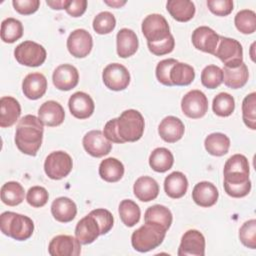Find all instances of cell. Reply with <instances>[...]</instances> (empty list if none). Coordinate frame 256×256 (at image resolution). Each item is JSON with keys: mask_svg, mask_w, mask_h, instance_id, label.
I'll return each instance as SVG.
<instances>
[{"mask_svg": "<svg viewBox=\"0 0 256 256\" xmlns=\"http://www.w3.org/2000/svg\"><path fill=\"white\" fill-rule=\"evenodd\" d=\"M49 198L47 190L42 186H33L31 187L26 195V200L29 205L35 208L43 207Z\"/></svg>", "mask_w": 256, "mask_h": 256, "instance_id": "obj_47", "label": "cell"}, {"mask_svg": "<svg viewBox=\"0 0 256 256\" xmlns=\"http://www.w3.org/2000/svg\"><path fill=\"white\" fill-rule=\"evenodd\" d=\"M239 239L241 243L250 248H256V220L251 219L246 221L239 230Z\"/></svg>", "mask_w": 256, "mask_h": 256, "instance_id": "obj_45", "label": "cell"}, {"mask_svg": "<svg viewBox=\"0 0 256 256\" xmlns=\"http://www.w3.org/2000/svg\"><path fill=\"white\" fill-rule=\"evenodd\" d=\"M51 213L57 221L67 223L75 218L77 206L68 197H58L51 204Z\"/></svg>", "mask_w": 256, "mask_h": 256, "instance_id": "obj_27", "label": "cell"}, {"mask_svg": "<svg viewBox=\"0 0 256 256\" xmlns=\"http://www.w3.org/2000/svg\"><path fill=\"white\" fill-rule=\"evenodd\" d=\"M207 6L209 10L217 16H227L233 10L232 0H208Z\"/></svg>", "mask_w": 256, "mask_h": 256, "instance_id": "obj_50", "label": "cell"}, {"mask_svg": "<svg viewBox=\"0 0 256 256\" xmlns=\"http://www.w3.org/2000/svg\"><path fill=\"white\" fill-rule=\"evenodd\" d=\"M222 71L224 84L231 89L242 88L248 81L249 72L244 62L235 68H228L224 66Z\"/></svg>", "mask_w": 256, "mask_h": 256, "instance_id": "obj_30", "label": "cell"}, {"mask_svg": "<svg viewBox=\"0 0 256 256\" xmlns=\"http://www.w3.org/2000/svg\"><path fill=\"white\" fill-rule=\"evenodd\" d=\"M68 106L71 114L78 119L89 118L95 109L93 99L85 92H75L68 101Z\"/></svg>", "mask_w": 256, "mask_h": 256, "instance_id": "obj_18", "label": "cell"}, {"mask_svg": "<svg viewBox=\"0 0 256 256\" xmlns=\"http://www.w3.org/2000/svg\"><path fill=\"white\" fill-rule=\"evenodd\" d=\"M23 35L22 23L15 18H6L1 23V39L5 43H14Z\"/></svg>", "mask_w": 256, "mask_h": 256, "instance_id": "obj_38", "label": "cell"}, {"mask_svg": "<svg viewBox=\"0 0 256 256\" xmlns=\"http://www.w3.org/2000/svg\"><path fill=\"white\" fill-rule=\"evenodd\" d=\"M89 214H91L98 222L101 235L108 233L112 229L114 224V218L112 213L107 209H104V208L94 209Z\"/></svg>", "mask_w": 256, "mask_h": 256, "instance_id": "obj_46", "label": "cell"}, {"mask_svg": "<svg viewBox=\"0 0 256 256\" xmlns=\"http://www.w3.org/2000/svg\"><path fill=\"white\" fill-rule=\"evenodd\" d=\"M178 61L173 58H168L161 60L157 66H156V78L157 80L166 86H173L170 81V70L174 64H176Z\"/></svg>", "mask_w": 256, "mask_h": 256, "instance_id": "obj_48", "label": "cell"}, {"mask_svg": "<svg viewBox=\"0 0 256 256\" xmlns=\"http://www.w3.org/2000/svg\"><path fill=\"white\" fill-rule=\"evenodd\" d=\"M86 8H87L86 0H69L65 10L72 17H80L85 13Z\"/></svg>", "mask_w": 256, "mask_h": 256, "instance_id": "obj_52", "label": "cell"}, {"mask_svg": "<svg viewBox=\"0 0 256 256\" xmlns=\"http://www.w3.org/2000/svg\"><path fill=\"white\" fill-rule=\"evenodd\" d=\"M105 86L113 91H121L130 83V73L125 66L119 63L108 64L102 73Z\"/></svg>", "mask_w": 256, "mask_h": 256, "instance_id": "obj_10", "label": "cell"}, {"mask_svg": "<svg viewBox=\"0 0 256 256\" xmlns=\"http://www.w3.org/2000/svg\"><path fill=\"white\" fill-rule=\"evenodd\" d=\"M14 56L19 64L28 67H38L45 62L47 53L42 45L28 40L20 43L15 48Z\"/></svg>", "mask_w": 256, "mask_h": 256, "instance_id": "obj_6", "label": "cell"}, {"mask_svg": "<svg viewBox=\"0 0 256 256\" xmlns=\"http://www.w3.org/2000/svg\"><path fill=\"white\" fill-rule=\"evenodd\" d=\"M43 122L34 115L22 117L16 127L15 144L24 154L35 156L41 147L43 139Z\"/></svg>", "mask_w": 256, "mask_h": 256, "instance_id": "obj_1", "label": "cell"}, {"mask_svg": "<svg viewBox=\"0 0 256 256\" xmlns=\"http://www.w3.org/2000/svg\"><path fill=\"white\" fill-rule=\"evenodd\" d=\"M99 175L107 182H117L124 175V166L122 162L116 158L109 157L101 161L99 165Z\"/></svg>", "mask_w": 256, "mask_h": 256, "instance_id": "obj_31", "label": "cell"}, {"mask_svg": "<svg viewBox=\"0 0 256 256\" xmlns=\"http://www.w3.org/2000/svg\"><path fill=\"white\" fill-rule=\"evenodd\" d=\"M119 215L125 226L133 227L139 222L141 211L139 206L133 200L125 199L119 204Z\"/></svg>", "mask_w": 256, "mask_h": 256, "instance_id": "obj_37", "label": "cell"}, {"mask_svg": "<svg viewBox=\"0 0 256 256\" xmlns=\"http://www.w3.org/2000/svg\"><path fill=\"white\" fill-rule=\"evenodd\" d=\"M223 82V71L216 65H208L201 72V83L208 89H215Z\"/></svg>", "mask_w": 256, "mask_h": 256, "instance_id": "obj_42", "label": "cell"}, {"mask_svg": "<svg viewBox=\"0 0 256 256\" xmlns=\"http://www.w3.org/2000/svg\"><path fill=\"white\" fill-rule=\"evenodd\" d=\"M219 192L214 184L208 181L197 183L192 191V199L201 207H211L218 200Z\"/></svg>", "mask_w": 256, "mask_h": 256, "instance_id": "obj_23", "label": "cell"}, {"mask_svg": "<svg viewBox=\"0 0 256 256\" xmlns=\"http://www.w3.org/2000/svg\"><path fill=\"white\" fill-rule=\"evenodd\" d=\"M237 173L249 175V162L248 159L242 154L232 155L225 163L223 174Z\"/></svg>", "mask_w": 256, "mask_h": 256, "instance_id": "obj_44", "label": "cell"}, {"mask_svg": "<svg viewBox=\"0 0 256 256\" xmlns=\"http://www.w3.org/2000/svg\"><path fill=\"white\" fill-rule=\"evenodd\" d=\"M149 51L156 55V56H162L168 53H171L175 47V40L172 34H170L166 39L155 42V43H147Z\"/></svg>", "mask_w": 256, "mask_h": 256, "instance_id": "obj_49", "label": "cell"}, {"mask_svg": "<svg viewBox=\"0 0 256 256\" xmlns=\"http://www.w3.org/2000/svg\"><path fill=\"white\" fill-rule=\"evenodd\" d=\"M99 235H101L99 224L91 214L79 220L75 227V236L83 245L94 242Z\"/></svg>", "mask_w": 256, "mask_h": 256, "instance_id": "obj_19", "label": "cell"}, {"mask_svg": "<svg viewBox=\"0 0 256 256\" xmlns=\"http://www.w3.org/2000/svg\"><path fill=\"white\" fill-rule=\"evenodd\" d=\"M116 19L114 15L108 11L97 14L93 20V29L98 34H108L114 30Z\"/></svg>", "mask_w": 256, "mask_h": 256, "instance_id": "obj_43", "label": "cell"}, {"mask_svg": "<svg viewBox=\"0 0 256 256\" xmlns=\"http://www.w3.org/2000/svg\"><path fill=\"white\" fill-rule=\"evenodd\" d=\"M170 81L172 85L187 86L195 78V71L192 66L186 63L177 62L170 70Z\"/></svg>", "mask_w": 256, "mask_h": 256, "instance_id": "obj_35", "label": "cell"}, {"mask_svg": "<svg viewBox=\"0 0 256 256\" xmlns=\"http://www.w3.org/2000/svg\"><path fill=\"white\" fill-rule=\"evenodd\" d=\"M24 95L30 100L41 98L47 90V79L42 73H30L22 82Z\"/></svg>", "mask_w": 256, "mask_h": 256, "instance_id": "obj_22", "label": "cell"}, {"mask_svg": "<svg viewBox=\"0 0 256 256\" xmlns=\"http://www.w3.org/2000/svg\"><path fill=\"white\" fill-rule=\"evenodd\" d=\"M117 54L121 58H128L134 55L138 49L139 42L136 33L128 28L119 30L116 36Z\"/></svg>", "mask_w": 256, "mask_h": 256, "instance_id": "obj_25", "label": "cell"}, {"mask_svg": "<svg viewBox=\"0 0 256 256\" xmlns=\"http://www.w3.org/2000/svg\"><path fill=\"white\" fill-rule=\"evenodd\" d=\"M214 56L218 57L225 67L235 68L243 62V48L239 41L220 36Z\"/></svg>", "mask_w": 256, "mask_h": 256, "instance_id": "obj_5", "label": "cell"}, {"mask_svg": "<svg viewBox=\"0 0 256 256\" xmlns=\"http://www.w3.org/2000/svg\"><path fill=\"white\" fill-rule=\"evenodd\" d=\"M206 151L213 156H223L228 153L230 147V139L223 133L209 134L204 141Z\"/></svg>", "mask_w": 256, "mask_h": 256, "instance_id": "obj_34", "label": "cell"}, {"mask_svg": "<svg viewBox=\"0 0 256 256\" xmlns=\"http://www.w3.org/2000/svg\"><path fill=\"white\" fill-rule=\"evenodd\" d=\"M145 222L148 223H155L162 226L164 229L168 230L172 224V213L171 211L163 205L155 204L150 206L144 215Z\"/></svg>", "mask_w": 256, "mask_h": 256, "instance_id": "obj_32", "label": "cell"}, {"mask_svg": "<svg viewBox=\"0 0 256 256\" xmlns=\"http://www.w3.org/2000/svg\"><path fill=\"white\" fill-rule=\"evenodd\" d=\"M238 31L243 34H252L256 30V13L250 9L240 10L234 19Z\"/></svg>", "mask_w": 256, "mask_h": 256, "instance_id": "obj_40", "label": "cell"}, {"mask_svg": "<svg viewBox=\"0 0 256 256\" xmlns=\"http://www.w3.org/2000/svg\"><path fill=\"white\" fill-rule=\"evenodd\" d=\"M212 109L216 115L220 117H228L235 109V100L229 93L221 92L214 97Z\"/></svg>", "mask_w": 256, "mask_h": 256, "instance_id": "obj_39", "label": "cell"}, {"mask_svg": "<svg viewBox=\"0 0 256 256\" xmlns=\"http://www.w3.org/2000/svg\"><path fill=\"white\" fill-rule=\"evenodd\" d=\"M116 121H117V118H113L111 120H109L105 126H104V135L105 137L110 141V142H113V143H124L118 133H117V128H116Z\"/></svg>", "mask_w": 256, "mask_h": 256, "instance_id": "obj_53", "label": "cell"}, {"mask_svg": "<svg viewBox=\"0 0 256 256\" xmlns=\"http://www.w3.org/2000/svg\"><path fill=\"white\" fill-rule=\"evenodd\" d=\"M133 192L138 200L149 202L157 198L159 194V185L152 177L141 176L135 181Z\"/></svg>", "mask_w": 256, "mask_h": 256, "instance_id": "obj_26", "label": "cell"}, {"mask_svg": "<svg viewBox=\"0 0 256 256\" xmlns=\"http://www.w3.org/2000/svg\"><path fill=\"white\" fill-rule=\"evenodd\" d=\"M167 230L155 223L145 222L132 233L131 244L139 252H148L157 248L164 240Z\"/></svg>", "mask_w": 256, "mask_h": 256, "instance_id": "obj_3", "label": "cell"}, {"mask_svg": "<svg viewBox=\"0 0 256 256\" xmlns=\"http://www.w3.org/2000/svg\"><path fill=\"white\" fill-rule=\"evenodd\" d=\"M107 5L111 6V7H114V8H120L121 6H123L126 1H119V0H114V1H108V0H105L104 1Z\"/></svg>", "mask_w": 256, "mask_h": 256, "instance_id": "obj_55", "label": "cell"}, {"mask_svg": "<svg viewBox=\"0 0 256 256\" xmlns=\"http://www.w3.org/2000/svg\"><path fill=\"white\" fill-rule=\"evenodd\" d=\"M185 126L183 122L175 116L165 117L158 126V133L160 137L168 143H175L179 141L184 135Z\"/></svg>", "mask_w": 256, "mask_h": 256, "instance_id": "obj_20", "label": "cell"}, {"mask_svg": "<svg viewBox=\"0 0 256 256\" xmlns=\"http://www.w3.org/2000/svg\"><path fill=\"white\" fill-rule=\"evenodd\" d=\"M188 189V180L186 176L179 171L172 172L164 180L165 193L173 198L178 199L183 197Z\"/></svg>", "mask_w": 256, "mask_h": 256, "instance_id": "obj_28", "label": "cell"}, {"mask_svg": "<svg viewBox=\"0 0 256 256\" xmlns=\"http://www.w3.org/2000/svg\"><path fill=\"white\" fill-rule=\"evenodd\" d=\"M181 109L189 118H202L208 111V99L202 91L191 90L183 96Z\"/></svg>", "mask_w": 256, "mask_h": 256, "instance_id": "obj_9", "label": "cell"}, {"mask_svg": "<svg viewBox=\"0 0 256 256\" xmlns=\"http://www.w3.org/2000/svg\"><path fill=\"white\" fill-rule=\"evenodd\" d=\"M174 163L173 154L164 147L154 149L149 157L150 167L159 173H164L172 168Z\"/></svg>", "mask_w": 256, "mask_h": 256, "instance_id": "obj_33", "label": "cell"}, {"mask_svg": "<svg viewBox=\"0 0 256 256\" xmlns=\"http://www.w3.org/2000/svg\"><path fill=\"white\" fill-rule=\"evenodd\" d=\"M179 256H204L205 254V238L201 232L195 229L186 231L178 248Z\"/></svg>", "mask_w": 256, "mask_h": 256, "instance_id": "obj_13", "label": "cell"}, {"mask_svg": "<svg viewBox=\"0 0 256 256\" xmlns=\"http://www.w3.org/2000/svg\"><path fill=\"white\" fill-rule=\"evenodd\" d=\"M219 37L220 36L210 27L200 26L193 31L191 40L196 49L214 55Z\"/></svg>", "mask_w": 256, "mask_h": 256, "instance_id": "obj_15", "label": "cell"}, {"mask_svg": "<svg viewBox=\"0 0 256 256\" xmlns=\"http://www.w3.org/2000/svg\"><path fill=\"white\" fill-rule=\"evenodd\" d=\"M52 80L54 86L62 91H69L77 86L79 73L71 64L59 65L53 72Z\"/></svg>", "mask_w": 256, "mask_h": 256, "instance_id": "obj_16", "label": "cell"}, {"mask_svg": "<svg viewBox=\"0 0 256 256\" xmlns=\"http://www.w3.org/2000/svg\"><path fill=\"white\" fill-rule=\"evenodd\" d=\"M144 118L135 109L123 111L116 121L117 133L124 143L138 141L144 133Z\"/></svg>", "mask_w": 256, "mask_h": 256, "instance_id": "obj_4", "label": "cell"}, {"mask_svg": "<svg viewBox=\"0 0 256 256\" xmlns=\"http://www.w3.org/2000/svg\"><path fill=\"white\" fill-rule=\"evenodd\" d=\"M14 9L22 15H30L36 12L40 6L39 0H13Z\"/></svg>", "mask_w": 256, "mask_h": 256, "instance_id": "obj_51", "label": "cell"}, {"mask_svg": "<svg viewBox=\"0 0 256 256\" xmlns=\"http://www.w3.org/2000/svg\"><path fill=\"white\" fill-rule=\"evenodd\" d=\"M72 167V158L64 151H54L50 153L44 162V171L46 175L53 180H60L68 176Z\"/></svg>", "mask_w": 256, "mask_h": 256, "instance_id": "obj_7", "label": "cell"}, {"mask_svg": "<svg viewBox=\"0 0 256 256\" xmlns=\"http://www.w3.org/2000/svg\"><path fill=\"white\" fill-rule=\"evenodd\" d=\"M20 114L21 106L15 98L4 96L0 99V126L2 128L10 127L15 124Z\"/></svg>", "mask_w": 256, "mask_h": 256, "instance_id": "obj_24", "label": "cell"}, {"mask_svg": "<svg viewBox=\"0 0 256 256\" xmlns=\"http://www.w3.org/2000/svg\"><path fill=\"white\" fill-rule=\"evenodd\" d=\"M224 175V190L233 198L245 197L251 190V181L247 174L229 173Z\"/></svg>", "mask_w": 256, "mask_h": 256, "instance_id": "obj_17", "label": "cell"}, {"mask_svg": "<svg viewBox=\"0 0 256 256\" xmlns=\"http://www.w3.org/2000/svg\"><path fill=\"white\" fill-rule=\"evenodd\" d=\"M82 143L85 151L96 158L109 154L112 149V142H110L100 130H91L86 133Z\"/></svg>", "mask_w": 256, "mask_h": 256, "instance_id": "obj_12", "label": "cell"}, {"mask_svg": "<svg viewBox=\"0 0 256 256\" xmlns=\"http://www.w3.org/2000/svg\"><path fill=\"white\" fill-rule=\"evenodd\" d=\"M38 118L44 125L49 127L59 126L65 118V111L61 104L56 101L49 100L44 102L38 110Z\"/></svg>", "mask_w": 256, "mask_h": 256, "instance_id": "obj_21", "label": "cell"}, {"mask_svg": "<svg viewBox=\"0 0 256 256\" xmlns=\"http://www.w3.org/2000/svg\"><path fill=\"white\" fill-rule=\"evenodd\" d=\"M242 117L245 125L252 129H256V93L248 94L242 102Z\"/></svg>", "mask_w": 256, "mask_h": 256, "instance_id": "obj_41", "label": "cell"}, {"mask_svg": "<svg viewBox=\"0 0 256 256\" xmlns=\"http://www.w3.org/2000/svg\"><path fill=\"white\" fill-rule=\"evenodd\" d=\"M92 47V36L85 29H76L72 31L67 39V49L69 53L76 58H84L88 56Z\"/></svg>", "mask_w": 256, "mask_h": 256, "instance_id": "obj_11", "label": "cell"}, {"mask_svg": "<svg viewBox=\"0 0 256 256\" xmlns=\"http://www.w3.org/2000/svg\"><path fill=\"white\" fill-rule=\"evenodd\" d=\"M48 252L52 256H78L81 253V243L70 235H57L49 243Z\"/></svg>", "mask_w": 256, "mask_h": 256, "instance_id": "obj_14", "label": "cell"}, {"mask_svg": "<svg viewBox=\"0 0 256 256\" xmlns=\"http://www.w3.org/2000/svg\"><path fill=\"white\" fill-rule=\"evenodd\" d=\"M0 228L3 234L18 241H24L32 236L34 223L28 216L6 211L0 216Z\"/></svg>", "mask_w": 256, "mask_h": 256, "instance_id": "obj_2", "label": "cell"}, {"mask_svg": "<svg viewBox=\"0 0 256 256\" xmlns=\"http://www.w3.org/2000/svg\"><path fill=\"white\" fill-rule=\"evenodd\" d=\"M169 14L179 22H187L195 15V5L189 0H169L166 3Z\"/></svg>", "mask_w": 256, "mask_h": 256, "instance_id": "obj_29", "label": "cell"}, {"mask_svg": "<svg viewBox=\"0 0 256 256\" xmlns=\"http://www.w3.org/2000/svg\"><path fill=\"white\" fill-rule=\"evenodd\" d=\"M69 0H47L46 3L48 6H50L52 9L60 10V9H65L66 6L68 5Z\"/></svg>", "mask_w": 256, "mask_h": 256, "instance_id": "obj_54", "label": "cell"}, {"mask_svg": "<svg viewBox=\"0 0 256 256\" xmlns=\"http://www.w3.org/2000/svg\"><path fill=\"white\" fill-rule=\"evenodd\" d=\"M142 33L147 43H155L166 39L171 33L167 20L160 14H150L142 22Z\"/></svg>", "mask_w": 256, "mask_h": 256, "instance_id": "obj_8", "label": "cell"}, {"mask_svg": "<svg viewBox=\"0 0 256 256\" xmlns=\"http://www.w3.org/2000/svg\"><path fill=\"white\" fill-rule=\"evenodd\" d=\"M24 195V188L16 181H9L1 187V200L8 206H16L22 203Z\"/></svg>", "mask_w": 256, "mask_h": 256, "instance_id": "obj_36", "label": "cell"}]
</instances>
